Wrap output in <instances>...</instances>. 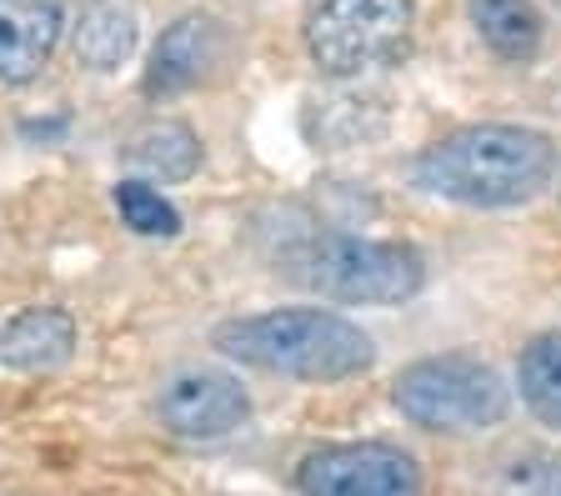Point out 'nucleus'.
<instances>
[{"mask_svg": "<svg viewBox=\"0 0 561 496\" xmlns=\"http://www.w3.org/2000/svg\"><path fill=\"white\" fill-rule=\"evenodd\" d=\"M557 171V146L526 126H461L426 146L416 161V186L456 206L506 211L531 201Z\"/></svg>", "mask_w": 561, "mask_h": 496, "instance_id": "1", "label": "nucleus"}, {"mask_svg": "<svg viewBox=\"0 0 561 496\" xmlns=\"http://www.w3.org/2000/svg\"><path fill=\"white\" fill-rule=\"evenodd\" d=\"M216 351H226L241 367L271 371L291 381H346L371 371L376 346L356 321L321 307L261 311V316L221 321L210 336Z\"/></svg>", "mask_w": 561, "mask_h": 496, "instance_id": "2", "label": "nucleus"}, {"mask_svg": "<svg viewBox=\"0 0 561 496\" xmlns=\"http://www.w3.org/2000/svg\"><path fill=\"white\" fill-rule=\"evenodd\" d=\"M296 281L346 307H401L426 286V266L397 241L316 237L296 251Z\"/></svg>", "mask_w": 561, "mask_h": 496, "instance_id": "3", "label": "nucleus"}, {"mask_svg": "<svg viewBox=\"0 0 561 496\" xmlns=\"http://www.w3.org/2000/svg\"><path fill=\"white\" fill-rule=\"evenodd\" d=\"M397 406L421 431H486L506 416V387L502 377L471 356H432L397 377Z\"/></svg>", "mask_w": 561, "mask_h": 496, "instance_id": "4", "label": "nucleus"}, {"mask_svg": "<svg viewBox=\"0 0 561 496\" xmlns=\"http://www.w3.org/2000/svg\"><path fill=\"white\" fill-rule=\"evenodd\" d=\"M411 25V0H321L306 21V50L327 76H362L407 50Z\"/></svg>", "mask_w": 561, "mask_h": 496, "instance_id": "5", "label": "nucleus"}, {"mask_svg": "<svg viewBox=\"0 0 561 496\" xmlns=\"http://www.w3.org/2000/svg\"><path fill=\"white\" fill-rule=\"evenodd\" d=\"M301 496H421L416 461L386 441H341L321 447L296 472Z\"/></svg>", "mask_w": 561, "mask_h": 496, "instance_id": "6", "label": "nucleus"}, {"mask_svg": "<svg viewBox=\"0 0 561 496\" xmlns=\"http://www.w3.org/2000/svg\"><path fill=\"white\" fill-rule=\"evenodd\" d=\"M156 416L181 441H221L251 416V396L226 371H175L156 396Z\"/></svg>", "mask_w": 561, "mask_h": 496, "instance_id": "7", "label": "nucleus"}, {"mask_svg": "<svg viewBox=\"0 0 561 496\" xmlns=\"http://www.w3.org/2000/svg\"><path fill=\"white\" fill-rule=\"evenodd\" d=\"M231 56V36L216 15H181V21L156 41L151 71H146V91L175 95V91H196L201 81L226 66Z\"/></svg>", "mask_w": 561, "mask_h": 496, "instance_id": "8", "label": "nucleus"}, {"mask_svg": "<svg viewBox=\"0 0 561 496\" xmlns=\"http://www.w3.org/2000/svg\"><path fill=\"white\" fill-rule=\"evenodd\" d=\"M66 0H0V81L25 85L56 56Z\"/></svg>", "mask_w": 561, "mask_h": 496, "instance_id": "9", "label": "nucleus"}, {"mask_svg": "<svg viewBox=\"0 0 561 496\" xmlns=\"http://www.w3.org/2000/svg\"><path fill=\"white\" fill-rule=\"evenodd\" d=\"M76 351V321L60 307H31L0 331V367L11 371H56Z\"/></svg>", "mask_w": 561, "mask_h": 496, "instance_id": "10", "label": "nucleus"}, {"mask_svg": "<svg viewBox=\"0 0 561 496\" xmlns=\"http://www.w3.org/2000/svg\"><path fill=\"white\" fill-rule=\"evenodd\" d=\"M126 165H136L140 176H161V181L196 176L201 165L196 130L181 126V120H151L126 141Z\"/></svg>", "mask_w": 561, "mask_h": 496, "instance_id": "11", "label": "nucleus"}, {"mask_svg": "<svg viewBox=\"0 0 561 496\" xmlns=\"http://www.w3.org/2000/svg\"><path fill=\"white\" fill-rule=\"evenodd\" d=\"M471 25L502 60H531L541 50V15L531 0H467Z\"/></svg>", "mask_w": 561, "mask_h": 496, "instance_id": "12", "label": "nucleus"}, {"mask_svg": "<svg viewBox=\"0 0 561 496\" xmlns=\"http://www.w3.org/2000/svg\"><path fill=\"white\" fill-rule=\"evenodd\" d=\"M136 50V15L121 0H91L76 25V56L91 71H116L121 60Z\"/></svg>", "mask_w": 561, "mask_h": 496, "instance_id": "13", "label": "nucleus"}, {"mask_svg": "<svg viewBox=\"0 0 561 496\" xmlns=\"http://www.w3.org/2000/svg\"><path fill=\"white\" fill-rule=\"evenodd\" d=\"M516 387H522L526 412L561 431V331H547L526 346L516 361Z\"/></svg>", "mask_w": 561, "mask_h": 496, "instance_id": "14", "label": "nucleus"}, {"mask_svg": "<svg viewBox=\"0 0 561 496\" xmlns=\"http://www.w3.org/2000/svg\"><path fill=\"white\" fill-rule=\"evenodd\" d=\"M491 496H561V451H516L496 466Z\"/></svg>", "mask_w": 561, "mask_h": 496, "instance_id": "15", "label": "nucleus"}, {"mask_svg": "<svg viewBox=\"0 0 561 496\" xmlns=\"http://www.w3.org/2000/svg\"><path fill=\"white\" fill-rule=\"evenodd\" d=\"M116 211L126 216V226L140 231V237H175V231H181V211H175L156 186H146V181H121Z\"/></svg>", "mask_w": 561, "mask_h": 496, "instance_id": "16", "label": "nucleus"}]
</instances>
